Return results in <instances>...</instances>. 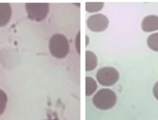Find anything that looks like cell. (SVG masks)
Listing matches in <instances>:
<instances>
[{
    "label": "cell",
    "instance_id": "6da1fadb",
    "mask_svg": "<svg viewBox=\"0 0 158 120\" xmlns=\"http://www.w3.org/2000/svg\"><path fill=\"white\" fill-rule=\"evenodd\" d=\"M49 50L51 55L55 58H65L70 50L69 40L64 34H54L50 39Z\"/></svg>",
    "mask_w": 158,
    "mask_h": 120
},
{
    "label": "cell",
    "instance_id": "7a4b0ae2",
    "mask_svg": "<svg viewBox=\"0 0 158 120\" xmlns=\"http://www.w3.org/2000/svg\"><path fill=\"white\" fill-rule=\"evenodd\" d=\"M117 101L116 93L109 89H101L93 97V105L101 110H108L113 108Z\"/></svg>",
    "mask_w": 158,
    "mask_h": 120
},
{
    "label": "cell",
    "instance_id": "3957f363",
    "mask_svg": "<svg viewBox=\"0 0 158 120\" xmlns=\"http://www.w3.org/2000/svg\"><path fill=\"white\" fill-rule=\"evenodd\" d=\"M28 18L35 22H42L48 16L50 4L48 3H27L25 5Z\"/></svg>",
    "mask_w": 158,
    "mask_h": 120
},
{
    "label": "cell",
    "instance_id": "277c9868",
    "mask_svg": "<svg viewBox=\"0 0 158 120\" xmlns=\"http://www.w3.org/2000/svg\"><path fill=\"white\" fill-rule=\"evenodd\" d=\"M96 78L102 86L110 87L114 85L118 81L119 73L113 67L104 66L97 71Z\"/></svg>",
    "mask_w": 158,
    "mask_h": 120
},
{
    "label": "cell",
    "instance_id": "5b68a950",
    "mask_svg": "<svg viewBox=\"0 0 158 120\" xmlns=\"http://www.w3.org/2000/svg\"><path fill=\"white\" fill-rule=\"evenodd\" d=\"M109 21L106 15L101 14H97L90 15L86 20V26L92 32H100L105 31L109 26Z\"/></svg>",
    "mask_w": 158,
    "mask_h": 120
},
{
    "label": "cell",
    "instance_id": "8992f818",
    "mask_svg": "<svg viewBox=\"0 0 158 120\" xmlns=\"http://www.w3.org/2000/svg\"><path fill=\"white\" fill-rule=\"evenodd\" d=\"M141 28L146 32H151L158 30V16L155 15H148L141 22Z\"/></svg>",
    "mask_w": 158,
    "mask_h": 120
},
{
    "label": "cell",
    "instance_id": "52a82bcc",
    "mask_svg": "<svg viewBox=\"0 0 158 120\" xmlns=\"http://www.w3.org/2000/svg\"><path fill=\"white\" fill-rule=\"evenodd\" d=\"M12 8L9 3H0V27L6 26L9 23Z\"/></svg>",
    "mask_w": 158,
    "mask_h": 120
},
{
    "label": "cell",
    "instance_id": "ba28073f",
    "mask_svg": "<svg viewBox=\"0 0 158 120\" xmlns=\"http://www.w3.org/2000/svg\"><path fill=\"white\" fill-rule=\"evenodd\" d=\"M98 65V59L96 54L92 51L86 50V71H92Z\"/></svg>",
    "mask_w": 158,
    "mask_h": 120
},
{
    "label": "cell",
    "instance_id": "9c48e42d",
    "mask_svg": "<svg viewBox=\"0 0 158 120\" xmlns=\"http://www.w3.org/2000/svg\"><path fill=\"white\" fill-rule=\"evenodd\" d=\"M98 85L95 80L91 77H86V95H92L97 89Z\"/></svg>",
    "mask_w": 158,
    "mask_h": 120
},
{
    "label": "cell",
    "instance_id": "30bf717a",
    "mask_svg": "<svg viewBox=\"0 0 158 120\" xmlns=\"http://www.w3.org/2000/svg\"><path fill=\"white\" fill-rule=\"evenodd\" d=\"M104 6V3L102 2H86V10L89 13H94L101 11Z\"/></svg>",
    "mask_w": 158,
    "mask_h": 120
},
{
    "label": "cell",
    "instance_id": "8fae6325",
    "mask_svg": "<svg viewBox=\"0 0 158 120\" xmlns=\"http://www.w3.org/2000/svg\"><path fill=\"white\" fill-rule=\"evenodd\" d=\"M147 44L150 49L158 52V32L150 35L148 38Z\"/></svg>",
    "mask_w": 158,
    "mask_h": 120
},
{
    "label": "cell",
    "instance_id": "7c38bea8",
    "mask_svg": "<svg viewBox=\"0 0 158 120\" xmlns=\"http://www.w3.org/2000/svg\"><path fill=\"white\" fill-rule=\"evenodd\" d=\"M7 95L4 91L0 89V116H1L6 110L7 103Z\"/></svg>",
    "mask_w": 158,
    "mask_h": 120
},
{
    "label": "cell",
    "instance_id": "4fadbf2b",
    "mask_svg": "<svg viewBox=\"0 0 158 120\" xmlns=\"http://www.w3.org/2000/svg\"><path fill=\"white\" fill-rule=\"evenodd\" d=\"M153 93L155 97L158 100V81H157L153 87Z\"/></svg>",
    "mask_w": 158,
    "mask_h": 120
},
{
    "label": "cell",
    "instance_id": "5bb4252c",
    "mask_svg": "<svg viewBox=\"0 0 158 120\" xmlns=\"http://www.w3.org/2000/svg\"><path fill=\"white\" fill-rule=\"evenodd\" d=\"M80 38V32H79L78 34V36H77V42L78 43L77 45V50H78V53H80V50H79V49H78V46H79V48H80V39L78 40V38Z\"/></svg>",
    "mask_w": 158,
    "mask_h": 120
}]
</instances>
